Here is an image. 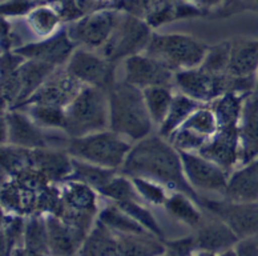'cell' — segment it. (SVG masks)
Returning a JSON list of instances; mask_svg holds the SVG:
<instances>
[{"instance_id": "cell-1", "label": "cell", "mask_w": 258, "mask_h": 256, "mask_svg": "<svg viewBox=\"0 0 258 256\" xmlns=\"http://www.w3.org/2000/svg\"><path fill=\"white\" fill-rule=\"evenodd\" d=\"M120 172L129 178L141 176L165 186L169 191H180L192 196L201 206L199 193L185 178L180 151L157 132L132 143Z\"/></svg>"}, {"instance_id": "cell-2", "label": "cell", "mask_w": 258, "mask_h": 256, "mask_svg": "<svg viewBox=\"0 0 258 256\" xmlns=\"http://www.w3.org/2000/svg\"><path fill=\"white\" fill-rule=\"evenodd\" d=\"M109 128L135 143L156 128L147 110L143 89L126 80H116L108 89Z\"/></svg>"}, {"instance_id": "cell-3", "label": "cell", "mask_w": 258, "mask_h": 256, "mask_svg": "<svg viewBox=\"0 0 258 256\" xmlns=\"http://www.w3.org/2000/svg\"><path fill=\"white\" fill-rule=\"evenodd\" d=\"M109 128L108 91L85 85L66 108L64 134L79 137Z\"/></svg>"}, {"instance_id": "cell-4", "label": "cell", "mask_w": 258, "mask_h": 256, "mask_svg": "<svg viewBox=\"0 0 258 256\" xmlns=\"http://www.w3.org/2000/svg\"><path fill=\"white\" fill-rule=\"evenodd\" d=\"M131 147V141L107 128L84 136L70 137L66 149L75 159L120 171Z\"/></svg>"}, {"instance_id": "cell-5", "label": "cell", "mask_w": 258, "mask_h": 256, "mask_svg": "<svg viewBox=\"0 0 258 256\" xmlns=\"http://www.w3.org/2000/svg\"><path fill=\"white\" fill-rule=\"evenodd\" d=\"M209 45L192 35L153 32L145 54L176 71L199 67Z\"/></svg>"}, {"instance_id": "cell-6", "label": "cell", "mask_w": 258, "mask_h": 256, "mask_svg": "<svg viewBox=\"0 0 258 256\" xmlns=\"http://www.w3.org/2000/svg\"><path fill=\"white\" fill-rule=\"evenodd\" d=\"M152 34L153 28L144 19L120 11L111 36L99 52L117 66L131 56L144 52Z\"/></svg>"}, {"instance_id": "cell-7", "label": "cell", "mask_w": 258, "mask_h": 256, "mask_svg": "<svg viewBox=\"0 0 258 256\" xmlns=\"http://www.w3.org/2000/svg\"><path fill=\"white\" fill-rule=\"evenodd\" d=\"M55 139L51 130L39 126L22 108L4 110L2 114V144L39 149L55 147Z\"/></svg>"}, {"instance_id": "cell-8", "label": "cell", "mask_w": 258, "mask_h": 256, "mask_svg": "<svg viewBox=\"0 0 258 256\" xmlns=\"http://www.w3.org/2000/svg\"><path fill=\"white\" fill-rule=\"evenodd\" d=\"M201 208L222 220L238 239L258 235V201H234L222 196L212 199L201 195Z\"/></svg>"}, {"instance_id": "cell-9", "label": "cell", "mask_w": 258, "mask_h": 256, "mask_svg": "<svg viewBox=\"0 0 258 256\" xmlns=\"http://www.w3.org/2000/svg\"><path fill=\"white\" fill-rule=\"evenodd\" d=\"M118 14L117 10H99L85 14L67 24V34L78 47L100 51L111 36Z\"/></svg>"}, {"instance_id": "cell-10", "label": "cell", "mask_w": 258, "mask_h": 256, "mask_svg": "<svg viewBox=\"0 0 258 256\" xmlns=\"http://www.w3.org/2000/svg\"><path fill=\"white\" fill-rule=\"evenodd\" d=\"M116 64L111 63L99 51L84 47H76L66 64V70L78 79L81 84L97 87L105 91L111 88V85L116 82Z\"/></svg>"}, {"instance_id": "cell-11", "label": "cell", "mask_w": 258, "mask_h": 256, "mask_svg": "<svg viewBox=\"0 0 258 256\" xmlns=\"http://www.w3.org/2000/svg\"><path fill=\"white\" fill-rule=\"evenodd\" d=\"M180 156L185 178L197 192L221 195L228 183L229 172L199 152L180 151Z\"/></svg>"}, {"instance_id": "cell-12", "label": "cell", "mask_w": 258, "mask_h": 256, "mask_svg": "<svg viewBox=\"0 0 258 256\" xmlns=\"http://www.w3.org/2000/svg\"><path fill=\"white\" fill-rule=\"evenodd\" d=\"M124 80L139 88L169 85L174 88V71L145 52L133 55L124 62Z\"/></svg>"}, {"instance_id": "cell-13", "label": "cell", "mask_w": 258, "mask_h": 256, "mask_svg": "<svg viewBox=\"0 0 258 256\" xmlns=\"http://www.w3.org/2000/svg\"><path fill=\"white\" fill-rule=\"evenodd\" d=\"M78 45L67 34L66 28H61L52 36L44 37L37 41H28L18 47L16 51L24 59L40 60L56 68L66 67L71 55Z\"/></svg>"}, {"instance_id": "cell-14", "label": "cell", "mask_w": 258, "mask_h": 256, "mask_svg": "<svg viewBox=\"0 0 258 256\" xmlns=\"http://www.w3.org/2000/svg\"><path fill=\"white\" fill-rule=\"evenodd\" d=\"M196 255H234L237 235L216 216L205 214V219L195 230Z\"/></svg>"}, {"instance_id": "cell-15", "label": "cell", "mask_w": 258, "mask_h": 256, "mask_svg": "<svg viewBox=\"0 0 258 256\" xmlns=\"http://www.w3.org/2000/svg\"><path fill=\"white\" fill-rule=\"evenodd\" d=\"M84 87L85 85L74 78L66 70V67H60L19 108L28 106V104H49V106L67 108V106L78 96V93Z\"/></svg>"}, {"instance_id": "cell-16", "label": "cell", "mask_w": 258, "mask_h": 256, "mask_svg": "<svg viewBox=\"0 0 258 256\" xmlns=\"http://www.w3.org/2000/svg\"><path fill=\"white\" fill-rule=\"evenodd\" d=\"M199 153L217 163L230 174L241 164L238 127H220Z\"/></svg>"}, {"instance_id": "cell-17", "label": "cell", "mask_w": 258, "mask_h": 256, "mask_svg": "<svg viewBox=\"0 0 258 256\" xmlns=\"http://www.w3.org/2000/svg\"><path fill=\"white\" fill-rule=\"evenodd\" d=\"M48 228L49 251L52 255H74L79 253L85 234L78 227L67 223L55 214H44Z\"/></svg>"}, {"instance_id": "cell-18", "label": "cell", "mask_w": 258, "mask_h": 256, "mask_svg": "<svg viewBox=\"0 0 258 256\" xmlns=\"http://www.w3.org/2000/svg\"><path fill=\"white\" fill-rule=\"evenodd\" d=\"M174 87L200 103H209L216 97V75L209 74L201 66L176 71Z\"/></svg>"}, {"instance_id": "cell-19", "label": "cell", "mask_w": 258, "mask_h": 256, "mask_svg": "<svg viewBox=\"0 0 258 256\" xmlns=\"http://www.w3.org/2000/svg\"><path fill=\"white\" fill-rule=\"evenodd\" d=\"M220 196L234 201H258V159L233 170Z\"/></svg>"}, {"instance_id": "cell-20", "label": "cell", "mask_w": 258, "mask_h": 256, "mask_svg": "<svg viewBox=\"0 0 258 256\" xmlns=\"http://www.w3.org/2000/svg\"><path fill=\"white\" fill-rule=\"evenodd\" d=\"M241 164L258 159V92H251L243 104L238 123ZM240 164V166H241Z\"/></svg>"}, {"instance_id": "cell-21", "label": "cell", "mask_w": 258, "mask_h": 256, "mask_svg": "<svg viewBox=\"0 0 258 256\" xmlns=\"http://www.w3.org/2000/svg\"><path fill=\"white\" fill-rule=\"evenodd\" d=\"M32 167L37 170L49 183L66 182L72 171V156L66 148L32 149Z\"/></svg>"}, {"instance_id": "cell-22", "label": "cell", "mask_w": 258, "mask_h": 256, "mask_svg": "<svg viewBox=\"0 0 258 256\" xmlns=\"http://www.w3.org/2000/svg\"><path fill=\"white\" fill-rule=\"evenodd\" d=\"M258 71V40L250 37L230 39L228 72L238 78L255 76Z\"/></svg>"}, {"instance_id": "cell-23", "label": "cell", "mask_w": 258, "mask_h": 256, "mask_svg": "<svg viewBox=\"0 0 258 256\" xmlns=\"http://www.w3.org/2000/svg\"><path fill=\"white\" fill-rule=\"evenodd\" d=\"M164 208L173 219L196 230L205 219V211L201 206L186 193L170 191Z\"/></svg>"}, {"instance_id": "cell-24", "label": "cell", "mask_w": 258, "mask_h": 256, "mask_svg": "<svg viewBox=\"0 0 258 256\" xmlns=\"http://www.w3.org/2000/svg\"><path fill=\"white\" fill-rule=\"evenodd\" d=\"M118 255H165V239L149 231L117 235Z\"/></svg>"}, {"instance_id": "cell-25", "label": "cell", "mask_w": 258, "mask_h": 256, "mask_svg": "<svg viewBox=\"0 0 258 256\" xmlns=\"http://www.w3.org/2000/svg\"><path fill=\"white\" fill-rule=\"evenodd\" d=\"M79 255H118L117 235L97 218L85 236Z\"/></svg>"}, {"instance_id": "cell-26", "label": "cell", "mask_w": 258, "mask_h": 256, "mask_svg": "<svg viewBox=\"0 0 258 256\" xmlns=\"http://www.w3.org/2000/svg\"><path fill=\"white\" fill-rule=\"evenodd\" d=\"M56 70H57L56 67L48 63H44V62H40V60H24L19 68L22 92H20V101L16 108L26 103Z\"/></svg>"}, {"instance_id": "cell-27", "label": "cell", "mask_w": 258, "mask_h": 256, "mask_svg": "<svg viewBox=\"0 0 258 256\" xmlns=\"http://www.w3.org/2000/svg\"><path fill=\"white\" fill-rule=\"evenodd\" d=\"M23 253L26 255H47L49 251V238L44 214H30L26 218Z\"/></svg>"}, {"instance_id": "cell-28", "label": "cell", "mask_w": 258, "mask_h": 256, "mask_svg": "<svg viewBox=\"0 0 258 256\" xmlns=\"http://www.w3.org/2000/svg\"><path fill=\"white\" fill-rule=\"evenodd\" d=\"M118 172V170L101 167L97 164L72 158V171L67 180H75L87 184L99 193L100 189L107 186Z\"/></svg>"}, {"instance_id": "cell-29", "label": "cell", "mask_w": 258, "mask_h": 256, "mask_svg": "<svg viewBox=\"0 0 258 256\" xmlns=\"http://www.w3.org/2000/svg\"><path fill=\"white\" fill-rule=\"evenodd\" d=\"M201 104L205 103H200L181 92L174 93L172 106H170L164 122L157 128V134L165 139H169L170 135L176 130H178Z\"/></svg>"}, {"instance_id": "cell-30", "label": "cell", "mask_w": 258, "mask_h": 256, "mask_svg": "<svg viewBox=\"0 0 258 256\" xmlns=\"http://www.w3.org/2000/svg\"><path fill=\"white\" fill-rule=\"evenodd\" d=\"M249 95L238 92H226L214 97L213 100L208 103L209 107L213 110L220 127H238L241 115H242L243 104Z\"/></svg>"}, {"instance_id": "cell-31", "label": "cell", "mask_w": 258, "mask_h": 256, "mask_svg": "<svg viewBox=\"0 0 258 256\" xmlns=\"http://www.w3.org/2000/svg\"><path fill=\"white\" fill-rule=\"evenodd\" d=\"M26 19L30 30L40 39L56 34L61 30L60 26L64 22L59 8L53 7L52 4H39L26 16Z\"/></svg>"}, {"instance_id": "cell-32", "label": "cell", "mask_w": 258, "mask_h": 256, "mask_svg": "<svg viewBox=\"0 0 258 256\" xmlns=\"http://www.w3.org/2000/svg\"><path fill=\"white\" fill-rule=\"evenodd\" d=\"M143 93H144L145 106H147L152 122L156 128H159L160 124L165 119L166 114L173 101V87L156 85V87L143 89Z\"/></svg>"}, {"instance_id": "cell-33", "label": "cell", "mask_w": 258, "mask_h": 256, "mask_svg": "<svg viewBox=\"0 0 258 256\" xmlns=\"http://www.w3.org/2000/svg\"><path fill=\"white\" fill-rule=\"evenodd\" d=\"M26 218L20 214H6L3 215L2 226V252L14 255L23 253V240H24Z\"/></svg>"}, {"instance_id": "cell-34", "label": "cell", "mask_w": 258, "mask_h": 256, "mask_svg": "<svg viewBox=\"0 0 258 256\" xmlns=\"http://www.w3.org/2000/svg\"><path fill=\"white\" fill-rule=\"evenodd\" d=\"M104 224H107L116 235L121 234H132V232H141L147 231L144 227H141L136 220L124 212L117 204L112 203L100 210L97 215Z\"/></svg>"}, {"instance_id": "cell-35", "label": "cell", "mask_w": 258, "mask_h": 256, "mask_svg": "<svg viewBox=\"0 0 258 256\" xmlns=\"http://www.w3.org/2000/svg\"><path fill=\"white\" fill-rule=\"evenodd\" d=\"M35 122L45 130L64 131L66 108L49 104H28L22 107Z\"/></svg>"}, {"instance_id": "cell-36", "label": "cell", "mask_w": 258, "mask_h": 256, "mask_svg": "<svg viewBox=\"0 0 258 256\" xmlns=\"http://www.w3.org/2000/svg\"><path fill=\"white\" fill-rule=\"evenodd\" d=\"M114 204H117L122 211L126 212L141 227H144L145 230L152 232V234L157 235L160 238H164V230L161 228L157 219L153 216V214L145 207L144 200H141V199H129V200L114 203Z\"/></svg>"}, {"instance_id": "cell-37", "label": "cell", "mask_w": 258, "mask_h": 256, "mask_svg": "<svg viewBox=\"0 0 258 256\" xmlns=\"http://www.w3.org/2000/svg\"><path fill=\"white\" fill-rule=\"evenodd\" d=\"M32 167V149L2 144V171L10 176Z\"/></svg>"}, {"instance_id": "cell-38", "label": "cell", "mask_w": 258, "mask_h": 256, "mask_svg": "<svg viewBox=\"0 0 258 256\" xmlns=\"http://www.w3.org/2000/svg\"><path fill=\"white\" fill-rule=\"evenodd\" d=\"M184 127L189 128V130L195 131L196 134H199L200 136L205 137L209 140L210 137L213 136L220 128L218 120L214 115L213 110L209 107V104H201L192 115L189 116L186 122L182 124Z\"/></svg>"}, {"instance_id": "cell-39", "label": "cell", "mask_w": 258, "mask_h": 256, "mask_svg": "<svg viewBox=\"0 0 258 256\" xmlns=\"http://www.w3.org/2000/svg\"><path fill=\"white\" fill-rule=\"evenodd\" d=\"M131 179H132L136 192L145 203L155 206V207L165 204L166 199L170 193V191L165 186H162L152 179L141 178V176H133Z\"/></svg>"}, {"instance_id": "cell-40", "label": "cell", "mask_w": 258, "mask_h": 256, "mask_svg": "<svg viewBox=\"0 0 258 256\" xmlns=\"http://www.w3.org/2000/svg\"><path fill=\"white\" fill-rule=\"evenodd\" d=\"M99 193L108 197L112 203H120V201L129 200V199H141L135 189L132 179L121 172H118L107 186L100 189Z\"/></svg>"}, {"instance_id": "cell-41", "label": "cell", "mask_w": 258, "mask_h": 256, "mask_svg": "<svg viewBox=\"0 0 258 256\" xmlns=\"http://www.w3.org/2000/svg\"><path fill=\"white\" fill-rule=\"evenodd\" d=\"M229 52H230V40H224L217 44L209 45L203 63L200 66L212 75L225 74L228 72Z\"/></svg>"}, {"instance_id": "cell-42", "label": "cell", "mask_w": 258, "mask_h": 256, "mask_svg": "<svg viewBox=\"0 0 258 256\" xmlns=\"http://www.w3.org/2000/svg\"><path fill=\"white\" fill-rule=\"evenodd\" d=\"M205 15L213 14L214 18H226L245 11L242 0H190Z\"/></svg>"}, {"instance_id": "cell-43", "label": "cell", "mask_w": 258, "mask_h": 256, "mask_svg": "<svg viewBox=\"0 0 258 256\" xmlns=\"http://www.w3.org/2000/svg\"><path fill=\"white\" fill-rule=\"evenodd\" d=\"M165 255L172 256H185L196 255L197 252V244H196L195 235H189L184 238L166 240L165 239Z\"/></svg>"}, {"instance_id": "cell-44", "label": "cell", "mask_w": 258, "mask_h": 256, "mask_svg": "<svg viewBox=\"0 0 258 256\" xmlns=\"http://www.w3.org/2000/svg\"><path fill=\"white\" fill-rule=\"evenodd\" d=\"M33 0H4L0 6L2 18H22L27 16L36 7Z\"/></svg>"}, {"instance_id": "cell-45", "label": "cell", "mask_w": 258, "mask_h": 256, "mask_svg": "<svg viewBox=\"0 0 258 256\" xmlns=\"http://www.w3.org/2000/svg\"><path fill=\"white\" fill-rule=\"evenodd\" d=\"M23 44L24 43L20 40L11 23L8 22L7 18H2V52L14 51Z\"/></svg>"}, {"instance_id": "cell-46", "label": "cell", "mask_w": 258, "mask_h": 256, "mask_svg": "<svg viewBox=\"0 0 258 256\" xmlns=\"http://www.w3.org/2000/svg\"><path fill=\"white\" fill-rule=\"evenodd\" d=\"M234 255L258 256V235L238 239L234 245Z\"/></svg>"}, {"instance_id": "cell-47", "label": "cell", "mask_w": 258, "mask_h": 256, "mask_svg": "<svg viewBox=\"0 0 258 256\" xmlns=\"http://www.w3.org/2000/svg\"><path fill=\"white\" fill-rule=\"evenodd\" d=\"M245 11H251L258 14V0H242Z\"/></svg>"}, {"instance_id": "cell-48", "label": "cell", "mask_w": 258, "mask_h": 256, "mask_svg": "<svg viewBox=\"0 0 258 256\" xmlns=\"http://www.w3.org/2000/svg\"><path fill=\"white\" fill-rule=\"evenodd\" d=\"M35 3L39 6V4H57L59 0H33Z\"/></svg>"}, {"instance_id": "cell-49", "label": "cell", "mask_w": 258, "mask_h": 256, "mask_svg": "<svg viewBox=\"0 0 258 256\" xmlns=\"http://www.w3.org/2000/svg\"><path fill=\"white\" fill-rule=\"evenodd\" d=\"M255 92H258V71H257V75H255Z\"/></svg>"}]
</instances>
